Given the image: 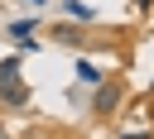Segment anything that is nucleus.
Here are the masks:
<instances>
[{"mask_svg":"<svg viewBox=\"0 0 154 139\" xmlns=\"http://www.w3.org/2000/svg\"><path fill=\"white\" fill-rule=\"evenodd\" d=\"M0 101H5L10 110L29 105V86L19 81V62H14V58H5V62H0Z\"/></svg>","mask_w":154,"mask_h":139,"instance_id":"f257e3e1","label":"nucleus"},{"mask_svg":"<svg viewBox=\"0 0 154 139\" xmlns=\"http://www.w3.org/2000/svg\"><path fill=\"white\" fill-rule=\"evenodd\" d=\"M91 105L106 115L111 105H120V86H116V81H96V101H91Z\"/></svg>","mask_w":154,"mask_h":139,"instance_id":"f03ea898","label":"nucleus"},{"mask_svg":"<svg viewBox=\"0 0 154 139\" xmlns=\"http://www.w3.org/2000/svg\"><path fill=\"white\" fill-rule=\"evenodd\" d=\"M77 77H82V81H101V67H96V62H77Z\"/></svg>","mask_w":154,"mask_h":139,"instance_id":"7ed1b4c3","label":"nucleus"},{"mask_svg":"<svg viewBox=\"0 0 154 139\" xmlns=\"http://www.w3.org/2000/svg\"><path fill=\"white\" fill-rule=\"evenodd\" d=\"M67 14H72V19H91V5H77V0H67Z\"/></svg>","mask_w":154,"mask_h":139,"instance_id":"20e7f679","label":"nucleus"},{"mask_svg":"<svg viewBox=\"0 0 154 139\" xmlns=\"http://www.w3.org/2000/svg\"><path fill=\"white\" fill-rule=\"evenodd\" d=\"M29 29H34V24H29V19H19V24H10V34H14V38H19V43H24V38H29Z\"/></svg>","mask_w":154,"mask_h":139,"instance_id":"39448f33","label":"nucleus"},{"mask_svg":"<svg viewBox=\"0 0 154 139\" xmlns=\"http://www.w3.org/2000/svg\"><path fill=\"white\" fill-rule=\"evenodd\" d=\"M135 5H154V0H135Z\"/></svg>","mask_w":154,"mask_h":139,"instance_id":"423d86ee","label":"nucleus"},{"mask_svg":"<svg viewBox=\"0 0 154 139\" xmlns=\"http://www.w3.org/2000/svg\"><path fill=\"white\" fill-rule=\"evenodd\" d=\"M0 139H10V134H5V129H0Z\"/></svg>","mask_w":154,"mask_h":139,"instance_id":"0eeeda50","label":"nucleus"},{"mask_svg":"<svg viewBox=\"0 0 154 139\" xmlns=\"http://www.w3.org/2000/svg\"><path fill=\"white\" fill-rule=\"evenodd\" d=\"M34 5H43V0H34Z\"/></svg>","mask_w":154,"mask_h":139,"instance_id":"6e6552de","label":"nucleus"}]
</instances>
